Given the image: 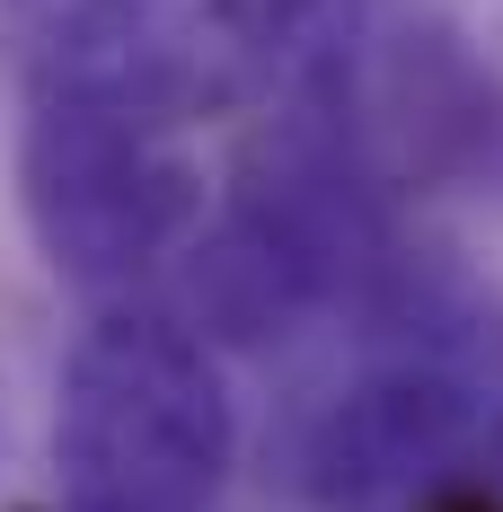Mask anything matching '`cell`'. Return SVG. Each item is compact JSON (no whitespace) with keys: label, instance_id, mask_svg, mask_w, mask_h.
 I'll list each match as a JSON object with an SVG mask.
<instances>
[{"label":"cell","instance_id":"obj_1","mask_svg":"<svg viewBox=\"0 0 503 512\" xmlns=\"http://www.w3.org/2000/svg\"><path fill=\"white\" fill-rule=\"evenodd\" d=\"M309 512H503V301L424 274L292 424Z\"/></svg>","mask_w":503,"mask_h":512},{"label":"cell","instance_id":"obj_2","mask_svg":"<svg viewBox=\"0 0 503 512\" xmlns=\"http://www.w3.org/2000/svg\"><path fill=\"white\" fill-rule=\"evenodd\" d=\"M239 407L221 345L159 301H115L80 327L53 407V512H221Z\"/></svg>","mask_w":503,"mask_h":512},{"label":"cell","instance_id":"obj_3","mask_svg":"<svg viewBox=\"0 0 503 512\" xmlns=\"http://www.w3.org/2000/svg\"><path fill=\"white\" fill-rule=\"evenodd\" d=\"M18 212L71 292L124 301L159 265H186L212 195L186 151V115L142 98H27Z\"/></svg>","mask_w":503,"mask_h":512},{"label":"cell","instance_id":"obj_4","mask_svg":"<svg viewBox=\"0 0 503 512\" xmlns=\"http://www.w3.org/2000/svg\"><path fill=\"white\" fill-rule=\"evenodd\" d=\"M353 98L398 186H433V195L503 212V71L451 18L362 27Z\"/></svg>","mask_w":503,"mask_h":512}]
</instances>
